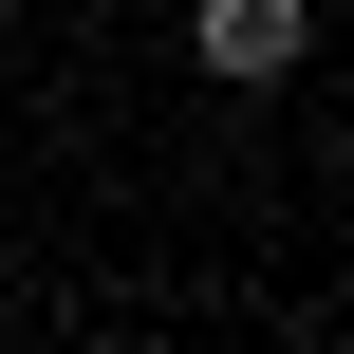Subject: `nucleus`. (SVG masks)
Masks as SVG:
<instances>
[{
    "label": "nucleus",
    "instance_id": "nucleus-1",
    "mask_svg": "<svg viewBox=\"0 0 354 354\" xmlns=\"http://www.w3.org/2000/svg\"><path fill=\"white\" fill-rule=\"evenodd\" d=\"M187 56H205L224 93H280V75L317 56V0H187Z\"/></svg>",
    "mask_w": 354,
    "mask_h": 354
}]
</instances>
